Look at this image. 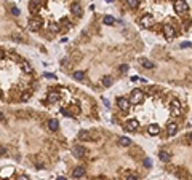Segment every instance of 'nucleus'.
Instances as JSON below:
<instances>
[{"label": "nucleus", "mask_w": 192, "mask_h": 180, "mask_svg": "<svg viewBox=\"0 0 192 180\" xmlns=\"http://www.w3.org/2000/svg\"><path fill=\"white\" fill-rule=\"evenodd\" d=\"M139 22H141V26H143V27H147V29H151V27L155 26V18L151 13H146L144 16H141Z\"/></svg>", "instance_id": "f257e3e1"}, {"label": "nucleus", "mask_w": 192, "mask_h": 180, "mask_svg": "<svg viewBox=\"0 0 192 180\" xmlns=\"http://www.w3.org/2000/svg\"><path fill=\"white\" fill-rule=\"evenodd\" d=\"M42 26H43V21H42L40 16H38V14L32 16L31 21H29V29H31L32 32H37V30H40Z\"/></svg>", "instance_id": "f03ea898"}, {"label": "nucleus", "mask_w": 192, "mask_h": 180, "mask_svg": "<svg viewBox=\"0 0 192 180\" xmlns=\"http://www.w3.org/2000/svg\"><path fill=\"white\" fill-rule=\"evenodd\" d=\"M144 100V93L141 91V89L134 88V91L131 93V96H130V102L131 104H141Z\"/></svg>", "instance_id": "7ed1b4c3"}, {"label": "nucleus", "mask_w": 192, "mask_h": 180, "mask_svg": "<svg viewBox=\"0 0 192 180\" xmlns=\"http://www.w3.org/2000/svg\"><path fill=\"white\" fill-rule=\"evenodd\" d=\"M173 8H174V11H176L178 14H183V13H186V11L189 10L187 3H186V0H174Z\"/></svg>", "instance_id": "20e7f679"}, {"label": "nucleus", "mask_w": 192, "mask_h": 180, "mask_svg": "<svg viewBox=\"0 0 192 180\" xmlns=\"http://www.w3.org/2000/svg\"><path fill=\"white\" fill-rule=\"evenodd\" d=\"M162 32H163V35H165L167 40H173V38L176 37L174 26H171V24H165V26H163V29H162Z\"/></svg>", "instance_id": "39448f33"}, {"label": "nucleus", "mask_w": 192, "mask_h": 180, "mask_svg": "<svg viewBox=\"0 0 192 180\" xmlns=\"http://www.w3.org/2000/svg\"><path fill=\"white\" fill-rule=\"evenodd\" d=\"M71 13H72V14H75L77 18H78V16H82L83 10H82V7H80V3H77V2L71 3Z\"/></svg>", "instance_id": "423d86ee"}, {"label": "nucleus", "mask_w": 192, "mask_h": 180, "mask_svg": "<svg viewBox=\"0 0 192 180\" xmlns=\"http://www.w3.org/2000/svg\"><path fill=\"white\" fill-rule=\"evenodd\" d=\"M138 126H139V123L136 120H128L125 123V129H127V131H130V132H134L138 129Z\"/></svg>", "instance_id": "0eeeda50"}, {"label": "nucleus", "mask_w": 192, "mask_h": 180, "mask_svg": "<svg viewBox=\"0 0 192 180\" xmlns=\"http://www.w3.org/2000/svg\"><path fill=\"white\" fill-rule=\"evenodd\" d=\"M171 113L176 115V116L181 113V104H179L178 99H173V100H171Z\"/></svg>", "instance_id": "6e6552de"}, {"label": "nucleus", "mask_w": 192, "mask_h": 180, "mask_svg": "<svg viewBox=\"0 0 192 180\" xmlns=\"http://www.w3.org/2000/svg\"><path fill=\"white\" fill-rule=\"evenodd\" d=\"M47 100L50 104H56L59 100V91H50L47 96Z\"/></svg>", "instance_id": "1a4fd4ad"}, {"label": "nucleus", "mask_w": 192, "mask_h": 180, "mask_svg": "<svg viewBox=\"0 0 192 180\" xmlns=\"http://www.w3.org/2000/svg\"><path fill=\"white\" fill-rule=\"evenodd\" d=\"M117 102H118V107H120V109H122L123 112H128V110H130V105H131V102H130L128 99L120 97V99L117 100Z\"/></svg>", "instance_id": "9d476101"}, {"label": "nucleus", "mask_w": 192, "mask_h": 180, "mask_svg": "<svg viewBox=\"0 0 192 180\" xmlns=\"http://www.w3.org/2000/svg\"><path fill=\"white\" fill-rule=\"evenodd\" d=\"M176 132H178V125H176V123H170V125L167 126V136L171 137V136H174Z\"/></svg>", "instance_id": "9b49d317"}, {"label": "nucleus", "mask_w": 192, "mask_h": 180, "mask_svg": "<svg viewBox=\"0 0 192 180\" xmlns=\"http://www.w3.org/2000/svg\"><path fill=\"white\" fill-rule=\"evenodd\" d=\"M29 10H31V13H34V14H38L40 13V3L38 2H35V0H32V2L29 3Z\"/></svg>", "instance_id": "f8f14e48"}, {"label": "nucleus", "mask_w": 192, "mask_h": 180, "mask_svg": "<svg viewBox=\"0 0 192 180\" xmlns=\"http://www.w3.org/2000/svg\"><path fill=\"white\" fill-rule=\"evenodd\" d=\"M72 175H74V178H80V177H83V175H85V167H83V166L75 167L74 172H72Z\"/></svg>", "instance_id": "ddd939ff"}, {"label": "nucleus", "mask_w": 192, "mask_h": 180, "mask_svg": "<svg viewBox=\"0 0 192 180\" xmlns=\"http://www.w3.org/2000/svg\"><path fill=\"white\" fill-rule=\"evenodd\" d=\"M147 132L151 134V136H159L160 134V126L159 125H151V126H147Z\"/></svg>", "instance_id": "4468645a"}, {"label": "nucleus", "mask_w": 192, "mask_h": 180, "mask_svg": "<svg viewBox=\"0 0 192 180\" xmlns=\"http://www.w3.org/2000/svg\"><path fill=\"white\" fill-rule=\"evenodd\" d=\"M19 65H21V69H22V72H24V74H32V65L27 62V61H22Z\"/></svg>", "instance_id": "2eb2a0df"}, {"label": "nucleus", "mask_w": 192, "mask_h": 180, "mask_svg": "<svg viewBox=\"0 0 192 180\" xmlns=\"http://www.w3.org/2000/svg\"><path fill=\"white\" fill-rule=\"evenodd\" d=\"M78 137H80L82 140H87V142H91V140H93L91 134H90L88 131H80V134H78Z\"/></svg>", "instance_id": "dca6fc26"}, {"label": "nucleus", "mask_w": 192, "mask_h": 180, "mask_svg": "<svg viewBox=\"0 0 192 180\" xmlns=\"http://www.w3.org/2000/svg\"><path fill=\"white\" fill-rule=\"evenodd\" d=\"M48 128H50V131H58V128H59V123H58V120H55V118H51V120L48 121Z\"/></svg>", "instance_id": "f3484780"}, {"label": "nucleus", "mask_w": 192, "mask_h": 180, "mask_svg": "<svg viewBox=\"0 0 192 180\" xmlns=\"http://www.w3.org/2000/svg\"><path fill=\"white\" fill-rule=\"evenodd\" d=\"M159 158H160V161H163V163H168L171 159V156H170V153L168 151H160L159 153Z\"/></svg>", "instance_id": "a211bd4d"}, {"label": "nucleus", "mask_w": 192, "mask_h": 180, "mask_svg": "<svg viewBox=\"0 0 192 180\" xmlns=\"http://www.w3.org/2000/svg\"><path fill=\"white\" fill-rule=\"evenodd\" d=\"M74 153H75V156H83L85 155V148L83 147H80V145H74Z\"/></svg>", "instance_id": "6ab92c4d"}, {"label": "nucleus", "mask_w": 192, "mask_h": 180, "mask_svg": "<svg viewBox=\"0 0 192 180\" xmlns=\"http://www.w3.org/2000/svg\"><path fill=\"white\" fill-rule=\"evenodd\" d=\"M71 116H77V115H80V105H77V104H74L71 107Z\"/></svg>", "instance_id": "aec40b11"}, {"label": "nucleus", "mask_w": 192, "mask_h": 180, "mask_svg": "<svg viewBox=\"0 0 192 180\" xmlns=\"http://www.w3.org/2000/svg\"><path fill=\"white\" fill-rule=\"evenodd\" d=\"M127 3H128V7L133 8V10H136L139 7V0H127Z\"/></svg>", "instance_id": "412c9836"}, {"label": "nucleus", "mask_w": 192, "mask_h": 180, "mask_svg": "<svg viewBox=\"0 0 192 180\" xmlns=\"http://www.w3.org/2000/svg\"><path fill=\"white\" fill-rule=\"evenodd\" d=\"M103 22H104L106 26H111V24H114V22H115V19L112 18V16H104V18H103Z\"/></svg>", "instance_id": "4be33fe9"}, {"label": "nucleus", "mask_w": 192, "mask_h": 180, "mask_svg": "<svg viewBox=\"0 0 192 180\" xmlns=\"http://www.w3.org/2000/svg\"><path fill=\"white\" fill-rule=\"evenodd\" d=\"M112 83H114V80H112L111 77H104V78H103V85H104V86H111Z\"/></svg>", "instance_id": "5701e85b"}, {"label": "nucleus", "mask_w": 192, "mask_h": 180, "mask_svg": "<svg viewBox=\"0 0 192 180\" xmlns=\"http://www.w3.org/2000/svg\"><path fill=\"white\" fill-rule=\"evenodd\" d=\"M120 145H123V147H128V145H131V140H130L128 137H122L120 139Z\"/></svg>", "instance_id": "b1692460"}, {"label": "nucleus", "mask_w": 192, "mask_h": 180, "mask_svg": "<svg viewBox=\"0 0 192 180\" xmlns=\"http://www.w3.org/2000/svg\"><path fill=\"white\" fill-rule=\"evenodd\" d=\"M141 62H143V65L146 67V69H154V64H152L151 61H146V59H143Z\"/></svg>", "instance_id": "393cba45"}, {"label": "nucleus", "mask_w": 192, "mask_h": 180, "mask_svg": "<svg viewBox=\"0 0 192 180\" xmlns=\"http://www.w3.org/2000/svg\"><path fill=\"white\" fill-rule=\"evenodd\" d=\"M31 94H32L31 91H27V93H22V94H21V97H19V99L22 100V102H24V100H27V99H29V97H31Z\"/></svg>", "instance_id": "a878e982"}, {"label": "nucleus", "mask_w": 192, "mask_h": 180, "mask_svg": "<svg viewBox=\"0 0 192 180\" xmlns=\"http://www.w3.org/2000/svg\"><path fill=\"white\" fill-rule=\"evenodd\" d=\"M74 78H75V80H83V74H82V72H75Z\"/></svg>", "instance_id": "bb28decb"}, {"label": "nucleus", "mask_w": 192, "mask_h": 180, "mask_svg": "<svg viewBox=\"0 0 192 180\" xmlns=\"http://www.w3.org/2000/svg\"><path fill=\"white\" fill-rule=\"evenodd\" d=\"M11 14H13V16H19V10L16 7H11Z\"/></svg>", "instance_id": "cd10ccee"}, {"label": "nucleus", "mask_w": 192, "mask_h": 180, "mask_svg": "<svg viewBox=\"0 0 192 180\" xmlns=\"http://www.w3.org/2000/svg\"><path fill=\"white\" fill-rule=\"evenodd\" d=\"M144 166H146V167H151V166H152V159H151V158H146V159H144Z\"/></svg>", "instance_id": "c85d7f7f"}, {"label": "nucleus", "mask_w": 192, "mask_h": 180, "mask_svg": "<svg viewBox=\"0 0 192 180\" xmlns=\"http://www.w3.org/2000/svg\"><path fill=\"white\" fill-rule=\"evenodd\" d=\"M192 46V43H189V42H184V43H181V48H190Z\"/></svg>", "instance_id": "c756f323"}, {"label": "nucleus", "mask_w": 192, "mask_h": 180, "mask_svg": "<svg viewBox=\"0 0 192 180\" xmlns=\"http://www.w3.org/2000/svg\"><path fill=\"white\" fill-rule=\"evenodd\" d=\"M127 70H128V65H122V67H120V72H123V74H125Z\"/></svg>", "instance_id": "7c9ffc66"}, {"label": "nucleus", "mask_w": 192, "mask_h": 180, "mask_svg": "<svg viewBox=\"0 0 192 180\" xmlns=\"http://www.w3.org/2000/svg\"><path fill=\"white\" fill-rule=\"evenodd\" d=\"M5 153H7V150H5L3 147H0V156H3Z\"/></svg>", "instance_id": "2f4dec72"}, {"label": "nucleus", "mask_w": 192, "mask_h": 180, "mask_svg": "<svg viewBox=\"0 0 192 180\" xmlns=\"http://www.w3.org/2000/svg\"><path fill=\"white\" fill-rule=\"evenodd\" d=\"M45 77H47V78H56L53 74H45Z\"/></svg>", "instance_id": "473e14b6"}, {"label": "nucleus", "mask_w": 192, "mask_h": 180, "mask_svg": "<svg viewBox=\"0 0 192 180\" xmlns=\"http://www.w3.org/2000/svg\"><path fill=\"white\" fill-rule=\"evenodd\" d=\"M0 123H5V116H3V113H0Z\"/></svg>", "instance_id": "72a5a7b5"}, {"label": "nucleus", "mask_w": 192, "mask_h": 180, "mask_svg": "<svg viewBox=\"0 0 192 180\" xmlns=\"http://www.w3.org/2000/svg\"><path fill=\"white\" fill-rule=\"evenodd\" d=\"M18 180H29V178H27L26 175H21V177H18Z\"/></svg>", "instance_id": "f704fd0d"}, {"label": "nucleus", "mask_w": 192, "mask_h": 180, "mask_svg": "<svg viewBox=\"0 0 192 180\" xmlns=\"http://www.w3.org/2000/svg\"><path fill=\"white\" fill-rule=\"evenodd\" d=\"M127 180H138V178H136V177H128Z\"/></svg>", "instance_id": "c9c22d12"}, {"label": "nucleus", "mask_w": 192, "mask_h": 180, "mask_svg": "<svg viewBox=\"0 0 192 180\" xmlns=\"http://www.w3.org/2000/svg\"><path fill=\"white\" fill-rule=\"evenodd\" d=\"M56 180H67V178H66V177H58Z\"/></svg>", "instance_id": "e433bc0d"}, {"label": "nucleus", "mask_w": 192, "mask_h": 180, "mask_svg": "<svg viewBox=\"0 0 192 180\" xmlns=\"http://www.w3.org/2000/svg\"><path fill=\"white\" fill-rule=\"evenodd\" d=\"M2 97H3V94H2V91H0V100H2Z\"/></svg>", "instance_id": "4c0bfd02"}, {"label": "nucleus", "mask_w": 192, "mask_h": 180, "mask_svg": "<svg viewBox=\"0 0 192 180\" xmlns=\"http://www.w3.org/2000/svg\"><path fill=\"white\" fill-rule=\"evenodd\" d=\"M189 139H190V140H192V132H190V134H189Z\"/></svg>", "instance_id": "58836bf2"}, {"label": "nucleus", "mask_w": 192, "mask_h": 180, "mask_svg": "<svg viewBox=\"0 0 192 180\" xmlns=\"http://www.w3.org/2000/svg\"><path fill=\"white\" fill-rule=\"evenodd\" d=\"M106 2H114V0H106Z\"/></svg>", "instance_id": "ea45409f"}]
</instances>
